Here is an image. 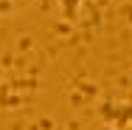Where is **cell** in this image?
<instances>
[{
	"mask_svg": "<svg viewBox=\"0 0 132 130\" xmlns=\"http://www.w3.org/2000/svg\"><path fill=\"white\" fill-rule=\"evenodd\" d=\"M59 3V11H62V17L65 20H79V14H81V6H84V0H56Z\"/></svg>",
	"mask_w": 132,
	"mask_h": 130,
	"instance_id": "obj_1",
	"label": "cell"
},
{
	"mask_svg": "<svg viewBox=\"0 0 132 130\" xmlns=\"http://www.w3.org/2000/svg\"><path fill=\"white\" fill-rule=\"evenodd\" d=\"M28 0H0V14H11L17 9H23Z\"/></svg>",
	"mask_w": 132,
	"mask_h": 130,
	"instance_id": "obj_2",
	"label": "cell"
}]
</instances>
